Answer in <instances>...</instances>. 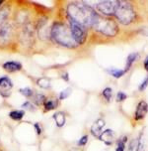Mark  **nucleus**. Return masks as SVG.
I'll use <instances>...</instances> for the list:
<instances>
[{
	"label": "nucleus",
	"instance_id": "19",
	"mask_svg": "<svg viewBox=\"0 0 148 151\" xmlns=\"http://www.w3.org/2000/svg\"><path fill=\"white\" fill-rule=\"evenodd\" d=\"M45 96L42 93H38L37 96L35 98V102H36L37 106L45 104Z\"/></svg>",
	"mask_w": 148,
	"mask_h": 151
},
{
	"label": "nucleus",
	"instance_id": "30",
	"mask_svg": "<svg viewBox=\"0 0 148 151\" xmlns=\"http://www.w3.org/2000/svg\"><path fill=\"white\" fill-rule=\"evenodd\" d=\"M136 140H131V142L130 143V146H128V150L127 151H134V146H135Z\"/></svg>",
	"mask_w": 148,
	"mask_h": 151
},
{
	"label": "nucleus",
	"instance_id": "26",
	"mask_svg": "<svg viewBox=\"0 0 148 151\" xmlns=\"http://www.w3.org/2000/svg\"><path fill=\"white\" fill-rule=\"evenodd\" d=\"M126 98H127V96H126L125 93H123V91H120V93H118V96H117V101L120 102V101H125Z\"/></svg>",
	"mask_w": 148,
	"mask_h": 151
},
{
	"label": "nucleus",
	"instance_id": "20",
	"mask_svg": "<svg viewBox=\"0 0 148 151\" xmlns=\"http://www.w3.org/2000/svg\"><path fill=\"white\" fill-rule=\"evenodd\" d=\"M71 91H71V88H65V90H64L63 91H61L60 94H59V99H67L69 96H70Z\"/></svg>",
	"mask_w": 148,
	"mask_h": 151
},
{
	"label": "nucleus",
	"instance_id": "14",
	"mask_svg": "<svg viewBox=\"0 0 148 151\" xmlns=\"http://www.w3.org/2000/svg\"><path fill=\"white\" fill-rule=\"evenodd\" d=\"M37 83L40 88H45V90H48V88H50V87H52L50 81L48 80L47 78H41V79H39L37 81Z\"/></svg>",
	"mask_w": 148,
	"mask_h": 151
},
{
	"label": "nucleus",
	"instance_id": "13",
	"mask_svg": "<svg viewBox=\"0 0 148 151\" xmlns=\"http://www.w3.org/2000/svg\"><path fill=\"white\" fill-rule=\"evenodd\" d=\"M53 118L55 120V123L58 127H62V126L65 124V115H64L63 112L58 111L53 114Z\"/></svg>",
	"mask_w": 148,
	"mask_h": 151
},
{
	"label": "nucleus",
	"instance_id": "2",
	"mask_svg": "<svg viewBox=\"0 0 148 151\" xmlns=\"http://www.w3.org/2000/svg\"><path fill=\"white\" fill-rule=\"evenodd\" d=\"M52 40L67 48H76L78 44L75 42L70 28L62 23H55L50 31Z\"/></svg>",
	"mask_w": 148,
	"mask_h": 151
},
{
	"label": "nucleus",
	"instance_id": "6",
	"mask_svg": "<svg viewBox=\"0 0 148 151\" xmlns=\"http://www.w3.org/2000/svg\"><path fill=\"white\" fill-rule=\"evenodd\" d=\"M118 5V1H102L96 5L97 9L105 15H114Z\"/></svg>",
	"mask_w": 148,
	"mask_h": 151
},
{
	"label": "nucleus",
	"instance_id": "18",
	"mask_svg": "<svg viewBox=\"0 0 148 151\" xmlns=\"http://www.w3.org/2000/svg\"><path fill=\"white\" fill-rule=\"evenodd\" d=\"M57 106V102L56 101H53V99H48V101H45V107L47 110H52L56 109Z\"/></svg>",
	"mask_w": 148,
	"mask_h": 151
},
{
	"label": "nucleus",
	"instance_id": "17",
	"mask_svg": "<svg viewBox=\"0 0 148 151\" xmlns=\"http://www.w3.org/2000/svg\"><path fill=\"white\" fill-rule=\"evenodd\" d=\"M137 57H138V54H137V53H132V54H130V55L127 57V60H126V67L125 69V72L130 70L131 65L133 64V62L137 59Z\"/></svg>",
	"mask_w": 148,
	"mask_h": 151
},
{
	"label": "nucleus",
	"instance_id": "10",
	"mask_svg": "<svg viewBox=\"0 0 148 151\" xmlns=\"http://www.w3.org/2000/svg\"><path fill=\"white\" fill-rule=\"evenodd\" d=\"M3 69L8 73H14L17 71H20L22 69V65L19 62L15 61H9L3 64Z\"/></svg>",
	"mask_w": 148,
	"mask_h": 151
},
{
	"label": "nucleus",
	"instance_id": "33",
	"mask_svg": "<svg viewBox=\"0 0 148 151\" xmlns=\"http://www.w3.org/2000/svg\"><path fill=\"white\" fill-rule=\"evenodd\" d=\"M144 68L148 72V56L146 57V59H145V61H144Z\"/></svg>",
	"mask_w": 148,
	"mask_h": 151
},
{
	"label": "nucleus",
	"instance_id": "1",
	"mask_svg": "<svg viewBox=\"0 0 148 151\" xmlns=\"http://www.w3.org/2000/svg\"><path fill=\"white\" fill-rule=\"evenodd\" d=\"M67 12H68V16L71 20L75 21L85 28L94 26V23L99 16L92 8L84 3L69 4L68 8H67Z\"/></svg>",
	"mask_w": 148,
	"mask_h": 151
},
{
	"label": "nucleus",
	"instance_id": "8",
	"mask_svg": "<svg viewBox=\"0 0 148 151\" xmlns=\"http://www.w3.org/2000/svg\"><path fill=\"white\" fill-rule=\"evenodd\" d=\"M105 144L107 145H112L115 140V132L111 130V129H106L104 132H102L100 137H99Z\"/></svg>",
	"mask_w": 148,
	"mask_h": 151
},
{
	"label": "nucleus",
	"instance_id": "35",
	"mask_svg": "<svg viewBox=\"0 0 148 151\" xmlns=\"http://www.w3.org/2000/svg\"><path fill=\"white\" fill-rule=\"evenodd\" d=\"M0 4H1V1H0Z\"/></svg>",
	"mask_w": 148,
	"mask_h": 151
},
{
	"label": "nucleus",
	"instance_id": "5",
	"mask_svg": "<svg viewBox=\"0 0 148 151\" xmlns=\"http://www.w3.org/2000/svg\"><path fill=\"white\" fill-rule=\"evenodd\" d=\"M69 28H70V31L72 33V36H73L75 42L77 43L78 45L79 44H83L85 42L86 38H87V32H86V28L83 27L80 24L76 23L75 21L71 20L69 18Z\"/></svg>",
	"mask_w": 148,
	"mask_h": 151
},
{
	"label": "nucleus",
	"instance_id": "7",
	"mask_svg": "<svg viewBox=\"0 0 148 151\" xmlns=\"http://www.w3.org/2000/svg\"><path fill=\"white\" fill-rule=\"evenodd\" d=\"M11 37V27L8 25H3L0 28V45H5L9 42Z\"/></svg>",
	"mask_w": 148,
	"mask_h": 151
},
{
	"label": "nucleus",
	"instance_id": "4",
	"mask_svg": "<svg viewBox=\"0 0 148 151\" xmlns=\"http://www.w3.org/2000/svg\"><path fill=\"white\" fill-rule=\"evenodd\" d=\"M94 27L98 32L110 37L115 36L118 32V27L115 21L109 18L100 17V16H98V18L96 19Z\"/></svg>",
	"mask_w": 148,
	"mask_h": 151
},
{
	"label": "nucleus",
	"instance_id": "12",
	"mask_svg": "<svg viewBox=\"0 0 148 151\" xmlns=\"http://www.w3.org/2000/svg\"><path fill=\"white\" fill-rule=\"evenodd\" d=\"M13 87V83L11 82V80L9 79L8 77H2L0 78V88H1V91H0V93H3L4 91H6L8 93V91H11V88Z\"/></svg>",
	"mask_w": 148,
	"mask_h": 151
},
{
	"label": "nucleus",
	"instance_id": "27",
	"mask_svg": "<svg viewBox=\"0 0 148 151\" xmlns=\"http://www.w3.org/2000/svg\"><path fill=\"white\" fill-rule=\"evenodd\" d=\"M87 142H88V136L83 135L81 138L79 139V141H78V145H80V146H84L85 144H87Z\"/></svg>",
	"mask_w": 148,
	"mask_h": 151
},
{
	"label": "nucleus",
	"instance_id": "16",
	"mask_svg": "<svg viewBox=\"0 0 148 151\" xmlns=\"http://www.w3.org/2000/svg\"><path fill=\"white\" fill-rule=\"evenodd\" d=\"M107 72L109 73L110 75H112L113 77L118 78H118H120V77H123V76L126 73L125 70H118V69H114V68L107 70Z\"/></svg>",
	"mask_w": 148,
	"mask_h": 151
},
{
	"label": "nucleus",
	"instance_id": "32",
	"mask_svg": "<svg viewBox=\"0 0 148 151\" xmlns=\"http://www.w3.org/2000/svg\"><path fill=\"white\" fill-rule=\"evenodd\" d=\"M35 127H36V130H37V134H38V135H40V134L42 133V129H41V126L39 125V123H36V124H35Z\"/></svg>",
	"mask_w": 148,
	"mask_h": 151
},
{
	"label": "nucleus",
	"instance_id": "22",
	"mask_svg": "<svg viewBox=\"0 0 148 151\" xmlns=\"http://www.w3.org/2000/svg\"><path fill=\"white\" fill-rule=\"evenodd\" d=\"M20 93L22 94H24V96L30 98V96H32V94H33V91H32L31 88H21Z\"/></svg>",
	"mask_w": 148,
	"mask_h": 151
},
{
	"label": "nucleus",
	"instance_id": "23",
	"mask_svg": "<svg viewBox=\"0 0 148 151\" xmlns=\"http://www.w3.org/2000/svg\"><path fill=\"white\" fill-rule=\"evenodd\" d=\"M7 15H8V13L6 10H2L1 12H0V26H3L2 24L4 23V21L6 20V17H7Z\"/></svg>",
	"mask_w": 148,
	"mask_h": 151
},
{
	"label": "nucleus",
	"instance_id": "31",
	"mask_svg": "<svg viewBox=\"0 0 148 151\" xmlns=\"http://www.w3.org/2000/svg\"><path fill=\"white\" fill-rule=\"evenodd\" d=\"M23 109H33V106H32V104H30V102H25V104H23Z\"/></svg>",
	"mask_w": 148,
	"mask_h": 151
},
{
	"label": "nucleus",
	"instance_id": "11",
	"mask_svg": "<svg viewBox=\"0 0 148 151\" xmlns=\"http://www.w3.org/2000/svg\"><path fill=\"white\" fill-rule=\"evenodd\" d=\"M104 126H105L104 119H98L92 125V127H91V132H92V134L94 136L100 137L101 133H102V128H103Z\"/></svg>",
	"mask_w": 148,
	"mask_h": 151
},
{
	"label": "nucleus",
	"instance_id": "25",
	"mask_svg": "<svg viewBox=\"0 0 148 151\" xmlns=\"http://www.w3.org/2000/svg\"><path fill=\"white\" fill-rule=\"evenodd\" d=\"M126 140V137H125L123 138V140H122V141H120L118 142V147H117V149H115V151H125V141Z\"/></svg>",
	"mask_w": 148,
	"mask_h": 151
},
{
	"label": "nucleus",
	"instance_id": "34",
	"mask_svg": "<svg viewBox=\"0 0 148 151\" xmlns=\"http://www.w3.org/2000/svg\"><path fill=\"white\" fill-rule=\"evenodd\" d=\"M62 78L66 81V82H68V75H67V73H64L62 75Z\"/></svg>",
	"mask_w": 148,
	"mask_h": 151
},
{
	"label": "nucleus",
	"instance_id": "15",
	"mask_svg": "<svg viewBox=\"0 0 148 151\" xmlns=\"http://www.w3.org/2000/svg\"><path fill=\"white\" fill-rule=\"evenodd\" d=\"M24 115H25V111H23V110H12L9 113V116L13 120H21Z\"/></svg>",
	"mask_w": 148,
	"mask_h": 151
},
{
	"label": "nucleus",
	"instance_id": "3",
	"mask_svg": "<svg viewBox=\"0 0 148 151\" xmlns=\"http://www.w3.org/2000/svg\"><path fill=\"white\" fill-rule=\"evenodd\" d=\"M115 15L118 20L123 25L130 24L135 18V12H134L132 5L126 1H118Z\"/></svg>",
	"mask_w": 148,
	"mask_h": 151
},
{
	"label": "nucleus",
	"instance_id": "28",
	"mask_svg": "<svg viewBox=\"0 0 148 151\" xmlns=\"http://www.w3.org/2000/svg\"><path fill=\"white\" fill-rule=\"evenodd\" d=\"M147 86H148V77L143 81V82H142L141 85L139 86V91H144L145 88H147Z\"/></svg>",
	"mask_w": 148,
	"mask_h": 151
},
{
	"label": "nucleus",
	"instance_id": "29",
	"mask_svg": "<svg viewBox=\"0 0 148 151\" xmlns=\"http://www.w3.org/2000/svg\"><path fill=\"white\" fill-rule=\"evenodd\" d=\"M139 34L141 35H144V36H147L148 37V26H144L142 28L139 29Z\"/></svg>",
	"mask_w": 148,
	"mask_h": 151
},
{
	"label": "nucleus",
	"instance_id": "9",
	"mask_svg": "<svg viewBox=\"0 0 148 151\" xmlns=\"http://www.w3.org/2000/svg\"><path fill=\"white\" fill-rule=\"evenodd\" d=\"M148 110V104L145 101H140L137 106L136 111H135V119L136 120H140L142 119L147 113Z\"/></svg>",
	"mask_w": 148,
	"mask_h": 151
},
{
	"label": "nucleus",
	"instance_id": "24",
	"mask_svg": "<svg viewBox=\"0 0 148 151\" xmlns=\"http://www.w3.org/2000/svg\"><path fill=\"white\" fill-rule=\"evenodd\" d=\"M137 151H144V142L142 140V134L138 139V144H137Z\"/></svg>",
	"mask_w": 148,
	"mask_h": 151
},
{
	"label": "nucleus",
	"instance_id": "21",
	"mask_svg": "<svg viewBox=\"0 0 148 151\" xmlns=\"http://www.w3.org/2000/svg\"><path fill=\"white\" fill-rule=\"evenodd\" d=\"M103 96H105V99L107 101H110L112 99V96H113V91L111 88H106L105 90L103 91Z\"/></svg>",
	"mask_w": 148,
	"mask_h": 151
}]
</instances>
